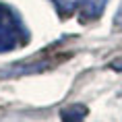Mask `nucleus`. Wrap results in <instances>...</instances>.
<instances>
[{
    "label": "nucleus",
    "instance_id": "f257e3e1",
    "mask_svg": "<svg viewBox=\"0 0 122 122\" xmlns=\"http://www.w3.org/2000/svg\"><path fill=\"white\" fill-rule=\"evenodd\" d=\"M23 41H27V37L19 15L0 2V54L15 50Z\"/></svg>",
    "mask_w": 122,
    "mask_h": 122
},
{
    "label": "nucleus",
    "instance_id": "f03ea898",
    "mask_svg": "<svg viewBox=\"0 0 122 122\" xmlns=\"http://www.w3.org/2000/svg\"><path fill=\"white\" fill-rule=\"evenodd\" d=\"M50 66V62H29V64H13L4 66V71H0V79H13V77H25L33 72H41Z\"/></svg>",
    "mask_w": 122,
    "mask_h": 122
},
{
    "label": "nucleus",
    "instance_id": "7ed1b4c3",
    "mask_svg": "<svg viewBox=\"0 0 122 122\" xmlns=\"http://www.w3.org/2000/svg\"><path fill=\"white\" fill-rule=\"evenodd\" d=\"M87 114H89L87 106H83V103H71V106H66L60 112V118H62V122H83L87 118Z\"/></svg>",
    "mask_w": 122,
    "mask_h": 122
},
{
    "label": "nucleus",
    "instance_id": "20e7f679",
    "mask_svg": "<svg viewBox=\"0 0 122 122\" xmlns=\"http://www.w3.org/2000/svg\"><path fill=\"white\" fill-rule=\"evenodd\" d=\"M103 6H106V0H81V15H83L85 19L89 17V19H93V17H99L103 10Z\"/></svg>",
    "mask_w": 122,
    "mask_h": 122
},
{
    "label": "nucleus",
    "instance_id": "39448f33",
    "mask_svg": "<svg viewBox=\"0 0 122 122\" xmlns=\"http://www.w3.org/2000/svg\"><path fill=\"white\" fill-rule=\"evenodd\" d=\"M52 2H54V6H56L62 15L75 13L79 8V4H81V0H52Z\"/></svg>",
    "mask_w": 122,
    "mask_h": 122
},
{
    "label": "nucleus",
    "instance_id": "423d86ee",
    "mask_svg": "<svg viewBox=\"0 0 122 122\" xmlns=\"http://www.w3.org/2000/svg\"><path fill=\"white\" fill-rule=\"evenodd\" d=\"M114 27L122 31V2H120V6H118V10H116V15H114Z\"/></svg>",
    "mask_w": 122,
    "mask_h": 122
},
{
    "label": "nucleus",
    "instance_id": "0eeeda50",
    "mask_svg": "<svg viewBox=\"0 0 122 122\" xmlns=\"http://www.w3.org/2000/svg\"><path fill=\"white\" fill-rule=\"evenodd\" d=\"M110 68H114V71L122 72V58H118V60H112V62H110Z\"/></svg>",
    "mask_w": 122,
    "mask_h": 122
}]
</instances>
